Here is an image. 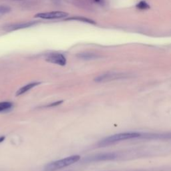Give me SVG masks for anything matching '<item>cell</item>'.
Here are the masks:
<instances>
[{"label": "cell", "instance_id": "obj_6", "mask_svg": "<svg viewBox=\"0 0 171 171\" xmlns=\"http://www.w3.org/2000/svg\"><path fill=\"white\" fill-rule=\"evenodd\" d=\"M36 24V22H23L19 23V24H15L13 25H11L8 27L7 30L8 31H15L17 30V29H21L29 28V27L33 26Z\"/></svg>", "mask_w": 171, "mask_h": 171}, {"label": "cell", "instance_id": "obj_12", "mask_svg": "<svg viewBox=\"0 0 171 171\" xmlns=\"http://www.w3.org/2000/svg\"><path fill=\"white\" fill-rule=\"evenodd\" d=\"M136 7L138 9H139V10H146L150 8L149 4L147 3V2L145 1H140L137 5L136 6Z\"/></svg>", "mask_w": 171, "mask_h": 171}, {"label": "cell", "instance_id": "obj_15", "mask_svg": "<svg viewBox=\"0 0 171 171\" xmlns=\"http://www.w3.org/2000/svg\"><path fill=\"white\" fill-rule=\"evenodd\" d=\"M4 139H5V137H3V136H1V137H0V142H3V140H4Z\"/></svg>", "mask_w": 171, "mask_h": 171}, {"label": "cell", "instance_id": "obj_4", "mask_svg": "<svg viewBox=\"0 0 171 171\" xmlns=\"http://www.w3.org/2000/svg\"><path fill=\"white\" fill-rule=\"evenodd\" d=\"M45 60L48 62L56 64L61 66H64L66 64V57L60 53H51L47 54L45 57Z\"/></svg>", "mask_w": 171, "mask_h": 171}, {"label": "cell", "instance_id": "obj_16", "mask_svg": "<svg viewBox=\"0 0 171 171\" xmlns=\"http://www.w3.org/2000/svg\"><path fill=\"white\" fill-rule=\"evenodd\" d=\"M95 2H96V3H100L101 2V0H94Z\"/></svg>", "mask_w": 171, "mask_h": 171}, {"label": "cell", "instance_id": "obj_13", "mask_svg": "<svg viewBox=\"0 0 171 171\" xmlns=\"http://www.w3.org/2000/svg\"><path fill=\"white\" fill-rule=\"evenodd\" d=\"M11 8L10 6L6 5H1L0 6V15H4L6 13L10 12Z\"/></svg>", "mask_w": 171, "mask_h": 171}, {"label": "cell", "instance_id": "obj_10", "mask_svg": "<svg viewBox=\"0 0 171 171\" xmlns=\"http://www.w3.org/2000/svg\"><path fill=\"white\" fill-rule=\"evenodd\" d=\"M65 20H76V21H79V22H82L84 23H88V24H96V22L94 20L88 19V18L84 17H69L67 18V19H65Z\"/></svg>", "mask_w": 171, "mask_h": 171}, {"label": "cell", "instance_id": "obj_1", "mask_svg": "<svg viewBox=\"0 0 171 171\" xmlns=\"http://www.w3.org/2000/svg\"><path fill=\"white\" fill-rule=\"evenodd\" d=\"M141 134L140 133H133V132H131V133H118L108 136V137H106L103 139V140H100L98 144V145L100 147H106V146L114 144L120 142V141L139 138Z\"/></svg>", "mask_w": 171, "mask_h": 171}, {"label": "cell", "instance_id": "obj_3", "mask_svg": "<svg viewBox=\"0 0 171 171\" xmlns=\"http://www.w3.org/2000/svg\"><path fill=\"white\" fill-rule=\"evenodd\" d=\"M68 16V13L64 11H51V12L39 13L35 15V17L44 20H55L61 19Z\"/></svg>", "mask_w": 171, "mask_h": 171}, {"label": "cell", "instance_id": "obj_8", "mask_svg": "<svg viewBox=\"0 0 171 171\" xmlns=\"http://www.w3.org/2000/svg\"><path fill=\"white\" fill-rule=\"evenodd\" d=\"M77 58H78L81 60H95L99 56L94 53H90V52H82V53L77 54Z\"/></svg>", "mask_w": 171, "mask_h": 171}, {"label": "cell", "instance_id": "obj_9", "mask_svg": "<svg viewBox=\"0 0 171 171\" xmlns=\"http://www.w3.org/2000/svg\"><path fill=\"white\" fill-rule=\"evenodd\" d=\"M39 84H40V82H31L27 84V85L25 86H23V87L20 88V90H18V91L16 92V96H20L25 94V93L28 92V91L30 90L31 89L36 87V86L39 85Z\"/></svg>", "mask_w": 171, "mask_h": 171}, {"label": "cell", "instance_id": "obj_11", "mask_svg": "<svg viewBox=\"0 0 171 171\" xmlns=\"http://www.w3.org/2000/svg\"><path fill=\"white\" fill-rule=\"evenodd\" d=\"M13 104L12 103L9 102H0V112H1L8 110L9 109H10L12 107Z\"/></svg>", "mask_w": 171, "mask_h": 171}, {"label": "cell", "instance_id": "obj_2", "mask_svg": "<svg viewBox=\"0 0 171 171\" xmlns=\"http://www.w3.org/2000/svg\"><path fill=\"white\" fill-rule=\"evenodd\" d=\"M80 159V156L79 155H73V156L66 157V158L60 159V160L48 163L45 166L44 170L45 171L58 170L77 163Z\"/></svg>", "mask_w": 171, "mask_h": 171}, {"label": "cell", "instance_id": "obj_7", "mask_svg": "<svg viewBox=\"0 0 171 171\" xmlns=\"http://www.w3.org/2000/svg\"><path fill=\"white\" fill-rule=\"evenodd\" d=\"M120 77V74H115V73H108V74H104L96 77L94 80L97 82H102L108 81L111 80L117 79Z\"/></svg>", "mask_w": 171, "mask_h": 171}, {"label": "cell", "instance_id": "obj_5", "mask_svg": "<svg viewBox=\"0 0 171 171\" xmlns=\"http://www.w3.org/2000/svg\"><path fill=\"white\" fill-rule=\"evenodd\" d=\"M116 154L115 153H103L96 155L91 158L90 161H110L116 158Z\"/></svg>", "mask_w": 171, "mask_h": 171}, {"label": "cell", "instance_id": "obj_14", "mask_svg": "<svg viewBox=\"0 0 171 171\" xmlns=\"http://www.w3.org/2000/svg\"><path fill=\"white\" fill-rule=\"evenodd\" d=\"M61 103H63V100H60V101H57V102H54V103H52V104H50L48 105H46L45 107H46V108H50V107L57 106H59V105H60Z\"/></svg>", "mask_w": 171, "mask_h": 171}]
</instances>
